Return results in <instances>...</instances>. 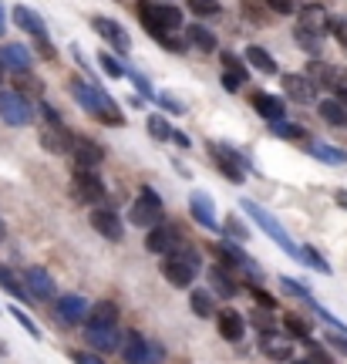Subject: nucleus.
<instances>
[{
    "label": "nucleus",
    "mask_w": 347,
    "mask_h": 364,
    "mask_svg": "<svg viewBox=\"0 0 347 364\" xmlns=\"http://www.w3.org/2000/svg\"><path fill=\"white\" fill-rule=\"evenodd\" d=\"M68 91H71V98L78 102V108L81 112H88L95 122H102V125H115V129H122L125 125V115H122V108H118L115 98H108L95 81L88 78H71L68 81Z\"/></svg>",
    "instance_id": "obj_1"
},
{
    "label": "nucleus",
    "mask_w": 347,
    "mask_h": 364,
    "mask_svg": "<svg viewBox=\"0 0 347 364\" xmlns=\"http://www.w3.org/2000/svg\"><path fill=\"white\" fill-rule=\"evenodd\" d=\"M159 270H162V277H166L172 287H182V290H186V287H193V280L199 277V270H203V257H199V250L196 247L179 243L172 253L162 257Z\"/></svg>",
    "instance_id": "obj_2"
},
{
    "label": "nucleus",
    "mask_w": 347,
    "mask_h": 364,
    "mask_svg": "<svg viewBox=\"0 0 347 364\" xmlns=\"http://www.w3.org/2000/svg\"><path fill=\"white\" fill-rule=\"evenodd\" d=\"M135 14L142 17L145 31H149L155 41L162 38V34H172V31L182 27V11L172 0H139V4H135Z\"/></svg>",
    "instance_id": "obj_3"
},
{
    "label": "nucleus",
    "mask_w": 347,
    "mask_h": 364,
    "mask_svg": "<svg viewBox=\"0 0 347 364\" xmlns=\"http://www.w3.org/2000/svg\"><path fill=\"white\" fill-rule=\"evenodd\" d=\"M240 209H243L246 216H250V220L257 223V226L263 230V233L270 236L273 243H277V247H280L283 253L290 257V260H300V247H297L294 240H290V233L283 230V223L277 220L273 213H267V209L260 206V203H253V199H240Z\"/></svg>",
    "instance_id": "obj_4"
},
{
    "label": "nucleus",
    "mask_w": 347,
    "mask_h": 364,
    "mask_svg": "<svg viewBox=\"0 0 347 364\" xmlns=\"http://www.w3.org/2000/svg\"><path fill=\"white\" fill-rule=\"evenodd\" d=\"M162 213H166L162 196L155 193L152 186H142L139 196H135V203H132V209H129V223L139 226V230H152V226L162 223Z\"/></svg>",
    "instance_id": "obj_5"
},
{
    "label": "nucleus",
    "mask_w": 347,
    "mask_h": 364,
    "mask_svg": "<svg viewBox=\"0 0 347 364\" xmlns=\"http://www.w3.org/2000/svg\"><path fill=\"white\" fill-rule=\"evenodd\" d=\"M206 149H209V156H213V166H216L233 186H243L246 172H250V159H246L243 152H236V149L226 142H209Z\"/></svg>",
    "instance_id": "obj_6"
},
{
    "label": "nucleus",
    "mask_w": 347,
    "mask_h": 364,
    "mask_svg": "<svg viewBox=\"0 0 347 364\" xmlns=\"http://www.w3.org/2000/svg\"><path fill=\"white\" fill-rule=\"evenodd\" d=\"M34 108H38L34 98H27V95H21V91H14V88H0V118L7 125H14V129L31 125L34 122Z\"/></svg>",
    "instance_id": "obj_7"
},
{
    "label": "nucleus",
    "mask_w": 347,
    "mask_h": 364,
    "mask_svg": "<svg viewBox=\"0 0 347 364\" xmlns=\"http://www.w3.org/2000/svg\"><path fill=\"white\" fill-rule=\"evenodd\" d=\"M122 358H125V364H162L166 361V344L149 341L139 331H129L125 344H122Z\"/></svg>",
    "instance_id": "obj_8"
},
{
    "label": "nucleus",
    "mask_w": 347,
    "mask_h": 364,
    "mask_svg": "<svg viewBox=\"0 0 347 364\" xmlns=\"http://www.w3.org/2000/svg\"><path fill=\"white\" fill-rule=\"evenodd\" d=\"M71 193H75V199L85 203V206H102L105 196H108V186L102 182L98 172L75 169V176H71Z\"/></svg>",
    "instance_id": "obj_9"
},
{
    "label": "nucleus",
    "mask_w": 347,
    "mask_h": 364,
    "mask_svg": "<svg viewBox=\"0 0 347 364\" xmlns=\"http://www.w3.org/2000/svg\"><path fill=\"white\" fill-rule=\"evenodd\" d=\"M88 311H91V304L81 294H61L58 304H54V321L65 327H78L88 321Z\"/></svg>",
    "instance_id": "obj_10"
},
{
    "label": "nucleus",
    "mask_w": 347,
    "mask_h": 364,
    "mask_svg": "<svg viewBox=\"0 0 347 364\" xmlns=\"http://www.w3.org/2000/svg\"><path fill=\"white\" fill-rule=\"evenodd\" d=\"M91 27H95V34H98L105 44H112L118 54H129L132 51V34L118 24V21L105 17V14H95V17H91Z\"/></svg>",
    "instance_id": "obj_11"
},
{
    "label": "nucleus",
    "mask_w": 347,
    "mask_h": 364,
    "mask_svg": "<svg viewBox=\"0 0 347 364\" xmlns=\"http://www.w3.org/2000/svg\"><path fill=\"white\" fill-rule=\"evenodd\" d=\"M91 230L98 236H105V240H112V243H122V240H125V223H122V216H118L112 206L91 209Z\"/></svg>",
    "instance_id": "obj_12"
},
{
    "label": "nucleus",
    "mask_w": 347,
    "mask_h": 364,
    "mask_svg": "<svg viewBox=\"0 0 347 364\" xmlns=\"http://www.w3.org/2000/svg\"><path fill=\"white\" fill-rule=\"evenodd\" d=\"M307 75H310V81H314L317 88H327V91H334V95L347 91L344 71H341L337 65H327V61H321V58H314V61L307 65Z\"/></svg>",
    "instance_id": "obj_13"
},
{
    "label": "nucleus",
    "mask_w": 347,
    "mask_h": 364,
    "mask_svg": "<svg viewBox=\"0 0 347 364\" xmlns=\"http://www.w3.org/2000/svg\"><path fill=\"white\" fill-rule=\"evenodd\" d=\"M280 85H283V95L297 105H314L317 102V85L310 81V75L304 71H290V75H280Z\"/></svg>",
    "instance_id": "obj_14"
},
{
    "label": "nucleus",
    "mask_w": 347,
    "mask_h": 364,
    "mask_svg": "<svg viewBox=\"0 0 347 364\" xmlns=\"http://www.w3.org/2000/svg\"><path fill=\"white\" fill-rule=\"evenodd\" d=\"M71 156H75V166H78V169L98 172V166L105 162V149L95 142V139H88V135H75Z\"/></svg>",
    "instance_id": "obj_15"
},
{
    "label": "nucleus",
    "mask_w": 347,
    "mask_h": 364,
    "mask_svg": "<svg viewBox=\"0 0 347 364\" xmlns=\"http://www.w3.org/2000/svg\"><path fill=\"white\" fill-rule=\"evenodd\" d=\"M182 243L179 230L172 226V223H159V226H152L149 230V236H145V250L149 253H155V257H166V253H172V250Z\"/></svg>",
    "instance_id": "obj_16"
},
{
    "label": "nucleus",
    "mask_w": 347,
    "mask_h": 364,
    "mask_svg": "<svg viewBox=\"0 0 347 364\" xmlns=\"http://www.w3.org/2000/svg\"><path fill=\"white\" fill-rule=\"evenodd\" d=\"M85 341L95 354H112V351H122L125 344V334L118 327H85Z\"/></svg>",
    "instance_id": "obj_17"
},
{
    "label": "nucleus",
    "mask_w": 347,
    "mask_h": 364,
    "mask_svg": "<svg viewBox=\"0 0 347 364\" xmlns=\"http://www.w3.org/2000/svg\"><path fill=\"white\" fill-rule=\"evenodd\" d=\"M219 61H223V75H219V81H223V88L230 91V95H236V91L246 85V78H250V71H246V61H240L233 51H223L219 54Z\"/></svg>",
    "instance_id": "obj_18"
},
{
    "label": "nucleus",
    "mask_w": 347,
    "mask_h": 364,
    "mask_svg": "<svg viewBox=\"0 0 347 364\" xmlns=\"http://www.w3.org/2000/svg\"><path fill=\"white\" fill-rule=\"evenodd\" d=\"M213 196L203 193V189H193L189 193V213H193V220L203 226V230H209V233H219V223H216V213H213Z\"/></svg>",
    "instance_id": "obj_19"
},
{
    "label": "nucleus",
    "mask_w": 347,
    "mask_h": 364,
    "mask_svg": "<svg viewBox=\"0 0 347 364\" xmlns=\"http://www.w3.org/2000/svg\"><path fill=\"white\" fill-rule=\"evenodd\" d=\"M24 287L27 294H31V300H51L54 297V277L44 267H27L24 270Z\"/></svg>",
    "instance_id": "obj_20"
},
{
    "label": "nucleus",
    "mask_w": 347,
    "mask_h": 364,
    "mask_svg": "<svg viewBox=\"0 0 347 364\" xmlns=\"http://www.w3.org/2000/svg\"><path fill=\"white\" fill-rule=\"evenodd\" d=\"M11 21L21 27L24 34H31L34 41H38V38H48V24H44V17H41L34 7H27V4H17V7H14V11H11Z\"/></svg>",
    "instance_id": "obj_21"
},
{
    "label": "nucleus",
    "mask_w": 347,
    "mask_h": 364,
    "mask_svg": "<svg viewBox=\"0 0 347 364\" xmlns=\"http://www.w3.org/2000/svg\"><path fill=\"white\" fill-rule=\"evenodd\" d=\"M216 327H219V338H226L230 344L246 338V317L240 311H233V307L216 311Z\"/></svg>",
    "instance_id": "obj_22"
},
{
    "label": "nucleus",
    "mask_w": 347,
    "mask_h": 364,
    "mask_svg": "<svg viewBox=\"0 0 347 364\" xmlns=\"http://www.w3.org/2000/svg\"><path fill=\"white\" fill-rule=\"evenodd\" d=\"M41 145H44L51 156H71L75 135H71L65 125H44V129H41Z\"/></svg>",
    "instance_id": "obj_23"
},
{
    "label": "nucleus",
    "mask_w": 347,
    "mask_h": 364,
    "mask_svg": "<svg viewBox=\"0 0 347 364\" xmlns=\"http://www.w3.org/2000/svg\"><path fill=\"white\" fill-rule=\"evenodd\" d=\"M317 112L327 125H334V129H347V91L341 95H331V98H324L317 105Z\"/></svg>",
    "instance_id": "obj_24"
},
{
    "label": "nucleus",
    "mask_w": 347,
    "mask_h": 364,
    "mask_svg": "<svg viewBox=\"0 0 347 364\" xmlns=\"http://www.w3.org/2000/svg\"><path fill=\"white\" fill-rule=\"evenodd\" d=\"M189 311L199 321H213L216 317V294L209 287H193L189 290Z\"/></svg>",
    "instance_id": "obj_25"
},
{
    "label": "nucleus",
    "mask_w": 347,
    "mask_h": 364,
    "mask_svg": "<svg viewBox=\"0 0 347 364\" xmlns=\"http://www.w3.org/2000/svg\"><path fill=\"white\" fill-rule=\"evenodd\" d=\"M327 21H331V14L324 4H307V7H300V21L297 27H304V31H314V34H327Z\"/></svg>",
    "instance_id": "obj_26"
},
{
    "label": "nucleus",
    "mask_w": 347,
    "mask_h": 364,
    "mask_svg": "<svg viewBox=\"0 0 347 364\" xmlns=\"http://www.w3.org/2000/svg\"><path fill=\"white\" fill-rule=\"evenodd\" d=\"M243 61L250 68H257L260 75H280V65H277V58H273L267 48H260V44H246V51H243Z\"/></svg>",
    "instance_id": "obj_27"
},
{
    "label": "nucleus",
    "mask_w": 347,
    "mask_h": 364,
    "mask_svg": "<svg viewBox=\"0 0 347 364\" xmlns=\"http://www.w3.org/2000/svg\"><path fill=\"white\" fill-rule=\"evenodd\" d=\"M253 108H257V115H263L267 122H277V118L287 115V102L270 95V91H253Z\"/></svg>",
    "instance_id": "obj_28"
},
{
    "label": "nucleus",
    "mask_w": 347,
    "mask_h": 364,
    "mask_svg": "<svg viewBox=\"0 0 347 364\" xmlns=\"http://www.w3.org/2000/svg\"><path fill=\"white\" fill-rule=\"evenodd\" d=\"M0 65L11 68V71H27V68H31V48L14 44V41L0 44Z\"/></svg>",
    "instance_id": "obj_29"
},
{
    "label": "nucleus",
    "mask_w": 347,
    "mask_h": 364,
    "mask_svg": "<svg viewBox=\"0 0 347 364\" xmlns=\"http://www.w3.org/2000/svg\"><path fill=\"white\" fill-rule=\"evenodd\" d=\"M209 290H213V294H219V297L233 300L236 294H240V284L233 280L230 267H213V270H209Z\"/></svg>",
    "instance_id": "obj_30"
},
{
    "label": "nucleus",
    "mask_w": 347,
    "mask_h": 364,
    "mask_svg": "<svg viewBox=\"0 0 347 364\" xmlns=\"http://www.w3.org/2000/svg\"><path fill=\"white\" fill-rule=\"evenodd\" d=\"M186 44H189V48H196V51H216V34H213V31H209L206 24H199V21H193V24L186 27Z\"/></svg>",
    "instance_id": "obj_31"
},
{
    "label": "nucleus",
    "mask_w": 347,
    "mask_h": 364,
    "mask_svg": "<svg viewBox=\"0 0 347 364\" xmlns=\"http://www.w3.org/2000/svg\"><path fill=\"white\" fill-rule=\"evenodd\" d=\"M85 327H118V307L112 304V300H98V304H91Z\"/></svg>",
    "instance_id": "obj_32"
},
{
    "label": "nucleus",
    "mask_w": 347,
    "mask_h": 364,
    "mask_svg": "<svg viewBox=\"0 0 347 364\" xmlns=\"http://www.w3.org/2000/svg\"><path fill=\"white\" fill-rule=\"evenodd\" d=\"M307 152L317 162H324V166H347V152L344 149H337V145H331V142H307Z\"/></svg>",
    "instance_id": "obj_33"
},
{
    "label": "nucleus",
    "mask_w": 347,
    "mask_h": 364,
    "mask_svg": "<svg viewBox=\"0 0 347 364\" xmlns=\"http://www.w3.org/2000/svg\"><path fill=\"white\" fill-rule=\"evenodd\" d=\"M260 351L267 354L270 361H277V364L294 361V344H287V341H280V338H263L260 341Z\"/></svg>",
    "instance_id": "obj_34"
},
{
    "label": "nucleus",
    "mask_w": 347,
    "mask_h": 364,
    "mask_svg": "<svg viewBox=\"0 0 347 364\" xmlns=\"http://www.w3.org/2000/svg\"><path fill=\"white\" fill-rule=\"evenodd\" d=\"M145 129H149V135H152L155 142H172V135H176V125L166 118V112H155V115H149Z\"/></svg>",
    "instance_id": "obj_35"
},
{
    "label": "nucleus",
    "mask_w": 347,
    "mask_h": 364,
    "mask_svg": "<svg viewBox=\"0 0 347 364\" xmlns=\"http://www.w3.org/2000/svg\"><path fill=\"white\" fill-rule=\"evenodd\" d=\"M219 236H223V240H233V243H243V240H250V226H246L236 213H230V216L223 220V226H219Z\"/></svg>",
    "instance_id": "obj_36"
},
{
    "label": "nucleus",
    "mask_w": 347,
    "mask_h": 364,
    "mask_svg": "<svg viewBox=\"0 0 347 364\" xmlns=\"http://www.w3.org/2000/svg\"><path fill=\"white\" fill-rule=\"evenodd\" d=\"M0 287H4V290H7L14 300H31V294H27L24 280H21V277H17L11 267H4V263H0Z\"/></svg>",
    "instance_id": "obj_37"
},
{
    "label": "nucleus",
    "mask_w": 347,
    "mask_h": 364,
    "mask_svg": "<svg viewBox=\"0 0 347 364\" xmlns=\"http://www.w3.org/2000/svg\"><path fill=\"white\" fill-rule=\"evenodd\" d=\"M14 91H21V95H34V102H41V91H44V85H41V78H34L31 75V68L27 71H14Z\"/></svg>",
    "instance_id": "obj_38"
},
{
    "label": "nucleus",
    "mask_w": 347,
    "mask_h": 364,
    "mask_svg": "<svg viewBox=\"0 0 347 364\" xmlns=\"http://www.w3.org/2000/svg\"><path fill=\"white\" fill-rule=\"evenodd\" d=\"M283 331L294 341H310V321L304 314H283Z\"/></svg>",
    "instance_id": "obj_39"
},
{
    "label": "nucleus",
    "mask_w": 347,
    "mask_h": 364,
    "mask_svg": "<svg viewBox=\"0 0 347 364\" xmlns=\"http://www.w3.org/2000/svg\"><path fill=\"white\" fill-rule=\"evenodd\" d=\"M270 132L277 139H287V142H304V139H307V132L300 129V125H294V122H287V118L270 122Z\"/></svg>",
    "instance_id": "obj_40"
},
{
    "label": "nucleus",
    "mask_w": 347,
    "mask_h": 364,
    "mask_svg": "<svg viewBox=\"0 0 347 364\" xmlns=\"http://www.w3.org/2000/svg\"><path fill=\"white\" fill-rule=\"evenodd\" d=\"M300 263H307L310 270L324 273V277H331V273H334V270H331V263L324 260V257H321V253H317L314 247H300Z\"/></svg>",
    "instance_id": "obj_41"
},
{
    "label": "nucleus",
    "mask_w": 347,
    "mask_h": 364,
    "mask_svg": "<svg viewBox=\"0 0 347 364\" xmlns=\"http://www.w3.org/2000/svg\"><path fill=\"white\" fill-rule=\"evenodd\" d=\"M98 65H102V71H105V75H108V78H112V81H118V78H125V75H129V68L122 65L118 58H112V54H108V51H102V54H98Z\"/></svg>",
    "instance_id": "obj_42"
},
{
    "label": "nucleus",
    "mask_w": 347,
    "mask_h": 364,
    "mask_svg": "<svg viewBox=\"0 0 347 364\" xmlns=\"http://www.w3.org/2000/svg\"><path fill=\"white\" fill-rule=\"evenodd\" d=\"M11 317H14V321H17L21 327H24V331H27V334H31L34 341L44 338V334H41V327H38V321H34V317H31L24 307H17V304H14V307H11Z\"/></svg>",
    "instance_id": "obj_43"
},
{
    "label": "nucleus",
    "mask_w": 347,
    "mask_h": 364,
    "mask_svg": "<svg viewBox=\"0 0 347 364\" xmlns=\"http://www.w3.org/2000/svg\"><path fill=\"white\" fill-rule=\"evenodd\" d=\"M294 38H297V44L304 48L307 54H321V34H314V31H304V27H294Z\"/></svg>",
    "instance_id": "obj_44"
},
{
    "label": "nucleus",
    "mask_w": 347,
    "mask_h": 364,
    "mask_svg": "<svg viewBox=\"0 0 347 364\" xmlns=\"http://www.w3.org/2000/svg\"><path fill=\"white\" fill-rule=\"evenodd\" d=\"M155 105H159L162 112H169V115H186V105H182L172 91H155Z\"/></svg>",
    "instance_id": "obj_45"
},
{
    "label": "nucleus",
    "mask_w": 347,
    "mask_h": 364,
    "mask_svg": "<svg viewBox=\"0 0 347 364\" xmlns=\"http://www.w3.org/2000/svg\"><path fill=\"white\" fill-rule=\"evenodd\" d=\"M125 78L132 81V88H135V95H142L145 102H155V88L149 85V78H145V75H139L135 68H129V75H125Z\"/></svg>",
    "instance_id": "obj_46"
},
{
    "label": "nucleus",
    "mask_w": 347,
    "mask_h": 364,
    "mask_svg": "<svg viewBox=\"0 0 347 364\" xmlns=\"http://www.w3.org/2000/svg\"><path fill=\"white\" fill-rule=\"evenodd\" d=\"M327 34H331L341 48H347V14H334V17L327 21Z\"/></svg>",
    "instance_id": "obj_47"
},
{
    "label": "nucleus",
    "mask_w": 347,
    "mask_h": 364,
    "mask_svg": "<svg viewBox=\"0 0 347 364\" xmlns=\"http://www.w3.org/2000/svg\"><path fill=\"white\" fill-rule=\"evenodd\" d=\"M280 287L290 294V297H300V300H314V294H310V287L307 284H300V280H294V277H280Z\"/></svg>",
    "instance_id": "obj_48"
},
{
    "label": "nucleus",
    "mask_w": 347,
    "mask_h": 364,
    "mask_svg": "<svg viewBox=\"0 0 347 364\" xmlns=\"http://www.w3.org/2000/svg\"><path fill=\"white\" fill-rule=\"evenodd\" d=\"M304 344H307V361H310V364H337L334 358H331V351H324V348H321V344H317L314 338L304 341Z\"/></svg>",
    "instance_id": "obj_49"
},
{
    "label": "nucleus",
    "mask_w": 347,
    "mask_h": 364,
    "mask_svg": "<svg viewBox=\"0 0 347 364\" xmlns=\"http://www.w3.org/2000/svg\"><path fill=\"white\" fill-rule=\"evenodd\" d=\"M189 11L196 17H213V14H219V0H189Z\"/></svg>",
    "instance_id": "obj_50"
},
{
    "label": "nucleus",
    "mask_w": 347,
    "mask_h": 364,
    "mask_svg": "<svg viewBox=\"0 0 347 364\" xmlns=\"http://www.w3.org/2000/svg\"><path fill=\"white\" fill-rule=\"evenodd\" d=\"M246 290L253 294V300H257V304H260V307H263V311H277V297H270V294H267L263 287L250 284V287H246Z\"/></svg>",
    "instance_id": "obj_51"
},
{
    "label": "nucleus",
    "mask_w": 347,
    "mask_h": 364,
    "mask_svg": "<svg viewBox=\"0 0 347 364\" xmlns=\"http://www.w3.org/2000/svg\"><path fill=\"white\" fill-rule=\"evenodd\" d=\"M273 14H294L297 11V0H263Z\"/></svg>",
    "instance_id": "obj_52"
},
{
    "label": "nucleus",
    "mask_w": 347,
    "mask_h": 364,
    "mask_svg": "<svg viewBox=\"0 0 347 364\" xmlns=\"http://www.w3.org/2000/svg\"><path fill=\"white\" fill-rule=\"evenodd\" d=\"M159 44H162L169 54H182V51H186V44H182L179 38H172V34H162V38H159Z\"/></svg>",
    "instance_id": "obj_53"
},
{
    "label": "nucleus",
    "mask_w": 347,
    "mask_h": 364,
    "mask_svg": "<svg viewBox=\"0 0 347 364\" xmlns=\"http://www.w3.org/2000/svg\"><path fill=\"white\" fill-rule=\"evenodd\" d=\"M38 105H41V115H44V125H61V115L54 112V105H48L44 98H41Z\"/></svg>",
    "instance_id": "obj_54"
},
{
    "label": "nucleus",
    "mask_w": 347,
    "mask_h": 364,
    "mask_svg": "<svg viewBox=\"0 0 347 364\" xmlns=\"http://www.w3.org/2000/svg\"><path fill=\"white\" fill-rule=\"evenodd\" d=\"M71 361L75 364H105L95 351H71Z\"/></svg>",
    "instance_id": "obj_55"
},
{
    "label": "nucleus",
    "mask_w": 347,
    "mask_h": 364,
    "mask_svg": "<svg viewBox=\"0 0 347 364\" xmlns=\"http://www.w3.org/2000/svg\"><path fill=\"white\" fill-rule=\"evenodd\" d=\"M172 142L179 145V149H189V145H193V139H189L186 132H179V129H176V135H172Z\"/></svg>",
    "instance_id": "obj_56"
},
{
    "label": "nucleus",
    "mask_w": 347,
    "mask_h": 364,
    "mask_svg": "<svg viewBox=\"0 0 347 364\" xmlns=\"http://www.w3.org/2000/svg\"><path fill=\"white\" fill-rule=\"evenodd\" d=\"M38 51L44 54V58H54V48H51V41L48 38H38Z\"/></svg>",
    "instance_id": "obj_57"
},
{
    "label": "nucleus",
    "mask_w": 347,
    "mask_h": 364,
    "mask_svg": "<svg viewBox=\"0 0 347 364\" xmlns=\"http://www.w3.org/2000/svg\"><path fill=\"white\" fill-rule=\"evenodd\" d=\"M4 31H7V7H4V0H0V38H4Z\"/></svg>",
    "instance_id": "obj_58"
},
{
    "label": "nucleus",
    "mask_w": 347,
    "mask_h": 364,
    "mask_svg": "<svg viewBox=\"0 0 347 364\" xmlns=\"http://www.w3.org/2000/svg\"><path fill=\"white\" fill-rule=\"evenodd\" d=\"M334 203L341 209H347V189H337V193H334Z\"/></svg>",
    "instance_id": "obj_59"
},
{
    "label": "nucleus",
    "mask_w": 347,
    "mask_h": 364,
    "mask_svg": "<svg viewBox=\"0 0 347 364\" xmlns=\"http://www.w3.org/2000/svg\"><path fill=\"white\" fill-rule=\"evenodd\" d=\"M129 105H132V108H145V105H149V102H145L142 95H132V98H129Z\"/></svg>",
    "instance_id": "obj_60"
},
{
    "label": "nucleus",
    "mask_w": 347,
    "mask_h": 364,
    "mask_svg": "<svg viewBox=\"0 0 347 364\" xmlns=\"http://www.w3.org/2000/svg\"><path fill=\"white\" fill-rule=\"evenodd\" d=\"M7 240V226H4V220H0V243Z\"/></svg>",
    "instance_id": "obj_61"
},
{
    "label": "nucleus",
    "mask_w": 347,
    "mask_h": 364,
    "mask_svg": "<svg viewBox=\"0 0 347 364\" xmlns=\"http://www.w3.org/2000/svg\"><path fill=\"white\" fill-rule=\"evenodd\" d=\"M290 364H310V361H307V358H304V361H297V358H294V361H290Z\"/></svg>",
    "instance_id": "obj_62"
},
{
    "label": "nucleus",
    "mask_w": 347,
    "mask_h": 364,
    "mask_svg": "<svg viewBox=\"0 0 347 364\" xmlns=\"http://www.w3.org/2000/svg\"><path fill=\"white\" fill-rule=\"evenodd\" d=\"M0 85H4V65H0Z\"/></svg>",
    "instance_id": "obj_63"
}]
</instances>
